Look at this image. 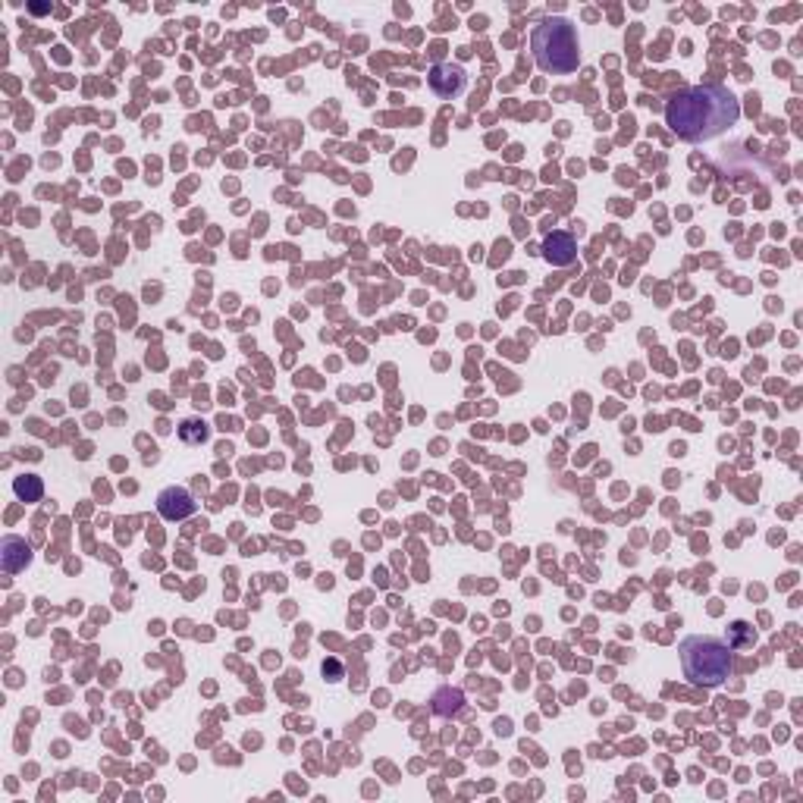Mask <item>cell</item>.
<instances>
[{
  "mask_svg": "<svg viewBox=\"0 0 803 803\" xmlns=\"http://www.w3.org/2000/svg\"><path fill=\"white\" fill-rule=\"evenodd\" d=\"M208 437H210V427L204 424V420H198V418H189V420H182V424H180V439H182V443L198 446Z\"/></svg>",
  "mask_w": 803,
  "mask_h": 803,
  "instance_id": "cell-11",
  "label": "cell"
},
{
  "mask_svg": "<svg viewBox=\"0 0 803 803\" xmlns=\"http://www.w3.org/2000/svg\"><path fill=\"white\" fill-rule=\"evenodd\" d=\"M0 565H4L6 575H19L32 565V549L23 537H13L6 534L0 540Z\"/></svg>",
  "mask_w": 803,
  "mask_h": 803,
  "instance_id": "cell-7",
  "label": "cell"
},
{
  "mask_svg": "<svg viewBox=\"0 0 803 803\" xmlns=\"http://www.w3.org/2000/svg\"><path fill=\"white\" fill-rule=\"evenodd\" d=\"M465 703V694L458 688H439L433 694V713L437 715H456Z\"/></svg>",
  "mask_w": 803,
  "mask_h": 803,
  "instance_id": "cell-8",
  "label": "cell"
},
{
  "mask_svg": "<svg viewBox=\"0 0 803 803\" xmlns=\"http://www.w3.org/2000/svg\"><path fill=\"white\" fill-rule=\"evenodd\" d=\"M531 51H534V63L543 72H552V76H565V72H575L577 63H581V42H577V32L568 19L562 16H549L531 32Z\"/></svg>",
  "mask_w": 803,
  "mask_h": 803,
  "instance_id": "cell-3",
  "label": "cell"
},
{
  "mask_svg": "<svg viewBox=\"0 0 803 803\" xmlns=\"http://www.w3.org/2000/svg\"><path fill=\"white\" fill-rule=\"evenodd\" d=\"M678 653H681L684 678H688L690 684H697V688H719L734 671L732 647L713 634L684 637Z\"/></svg>",
  "mask_w": 803,
  "mask_h": 803,
  "instance_id": "cell-2",
  "label": "cell"
},
{
  "mask_svg": "<svg viewBox=\"0 0 803 803\" xmlns=\"http://www.w3.org/2000/svg\"><path fill=\"white\" fill-rule=\"evenodd\" d=\"M741 120V101L725 85H690L666 104L669 129L684 142H709Z\"/></svg>",
  "mask_w": 803,
  "mask_h": 803,
  "instance_id": "cell-1",
  "label": "cell"
},
{
  "mask_svg": "<svg viewBox=\"0 0 803 803\" xmlns=\"http://www.w3.org/2000/svg\"><path fill=\"white\" fill-rule=\"evenodd\" d=\"M430 88L437 91L439 97H456L462 95L465 88V69L458 67V63H437V67L430 69Z\"/></svg>",
  "mask_w": 803,
  "mask_h": 803,
  "instance_id": "cell-5",
  "label": "cell"
},
{
  "mask_svg": "<svg viewBox=\"0 0 803 803\" xmlns=\"http://www.w3.org/2000/svg\"><path fill=\"white\" fill-rule=\"evenodd\" d=\"M725 643L732 650H750V647H756V631L750 628L747 622H734L732 628H728Z\"/></svg>",
  "mask_w": 803,
  "mask_h": 803,
  "instance_id": "cell-10",
  "label": "cell"
},
{
  "mask_svg": "<svg viewBox=\"0 0 803 803\" xmlns=\"http://www.w3.org/2000/svg\"><path fill=\"white\" fill-rule=\"evenodd\" d=\"M195 509H198V503H195V496L186 486H167L157 496V512L167 521H186L189 515H195Z\"/></svg>",
  "mask_w": 803,
  "mask_h": 803,
  "instance_id": "cell-4",
  "label": "cell"
},
{
  "mask_svg": "<svg viewBox=\"0 0 803 803\" xmlns=\"http://www.w3.org/2000/svg\"><path fill=\"white\" fill-rule=\"evenodd\" d=\"M543 258L549 261L552 267H568L575 264L577 258V242L571 233H562V229H556V233L546 235L543 242Z\"/></svg>",
  "mask_w": 803,
  "mask_h": 803,
  "instance_id": "cell-6",
  "label": "cell"
},
{
  "mask_svg": "<svg viewBox=\"0 0 803 803\" xmlns=\"http://www.w3.org/2000/svg\"><path fill=\"white\" fill-rule=\"evenodd\" d=\"M13 493H16L23 503H38L44 493V484H42V477H35V474H23V477L13 480Z\"/></svg>",
  "mask_w": 803,
  "mask_h": 803,
  "instance_id": "cell-9",
  "label": "cell"
}]
</instances>
